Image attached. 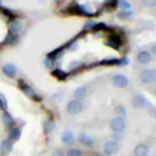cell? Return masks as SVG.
Masks as SVG:
<instances>
[{"label":"cell","mask_w":156,"mask_h":156,"mask_svg":"<svg viewBox=\"0 0 156 156\" xmlns=\"http://www.w3.org/2000/svg\"><path fill=\"white\" fill-rule=\"evenodd\" d=\"M18 87H20L21 91H22L26 96H28L29 99L35 100V101H40V100H41V98L34 91V89H33L30 85H28L23 79H18Z\"/></svg>","instance_id":"1"},{"label":"cell","mask_w":156,"mask_h":156,"mask_svg":"<svg viewBox=\"0 0 156 156\" xmlns=\"http://www.w3.org/2000/svg\"><path fill=\"white\" fill-rule=\"evenodd\" d=\"M139 79L143 84H151L156 82V69L154 68H144L139 73Z\"/></svg>","instance_id":"2"},{"label":"cell","mask_w":156,"mask_h":156,"mask_svg":"<svg viewBox=\"0 0 156 156\" xmlns=\"http://www.w3.org/2000/svg\"><path fill=\"white\" fill-rule=\"evenodd\" d=\"M108 127L113 133H123L126 129V121L121 117H113L108 122Z\"/></svg>","instance_id":"3"},{"label":"cell","mask_w":156,"mask_h":156,"mask_svg":"<svg viewBox=\"0 0 156 156\" xmlns=\"http://www.w3.org/2000/svg\"><path fill=\"white\" fill-rule=\"evenodd\" d=\"M83 104H82V101H79V100H76V99H72V100H69L68 102H67V105H66V111H67V113H69V115H78V113H80L82 111H83Z\"/></svg>","instance_id":"4"},{"label":"cell","mask_w":156,"mask_h":156,"mask_svg":"<svg viewBox=\"0 0 156 156\" xmlns=\"http://www.w3.org/2000/svg\"><path fill=\"white\" fill-rule=\"evenodd\" d=\"M118 150H119V143H118L117 140H113V139L106 141V143L104 144V146H102V151H104V154L107 155V156L115 155L116 152H118Z\"/></svg>","instance_id":"5"},{"label":"cell","mask_w":156,"mask_h":156,"mask_svg":"<svg viewBox=\"0 0 156 156\" xmlns=\"http://www.w3.org/2000/svg\"><path fill=\"white\" fill-rule=\"evenodd\" d=\"M71 10H72V11H69V12H71V13H74V15L85 16V17H90V16H93V11H91L89 7L84 6V5H74Z\"/></svg>","instance_id":"6"},{"label":"cell","mask_w":156,"mask_h":156,"mask_svg":"<svg viewBox=\"0 0 156 156\" xmlns=\"http://www.w3.org/2000/svg\"><path fill=\"white\" fill-rule=\"evenodd\" d=\"M146 105H147V100H146V98L143 94H135L132 98V106L134 108H136V110L144 108Z\"/></svg>","instance_id":"7"},{"label":"cell","mask_w":156,"mask_h":156,"mask_svg":"<svg viewBox=\"0 0 156 156\" xmlns=\"http://www.w3.org/2000/svg\"><path fill=\"white\" fill-rule=\"evenodd\" d=\"M22 29H23V23H22V21L17 20V18L11 20V22L9 23V32L16 37L22 32Z\"/></svg>","instance_id":"8"},{"label":"cell","mask_w":156,"mask_h":156,"mask_svg":"<svg viewBox=\"0 0 156 156\" xmlns=\"http://www.w3.org/2000/svg\"><path fill=\"white\" fill-rule=\"evenodd\" d=\"M129 80L128 78L124 76V74H121V73H117L112 77V84L117 88H126L128 85Z\"/></svg>","instance_id":"9"},{"label":"cell","mask_w":156,"mask_h":156,"mask_svg":"<svg viewBox=\"0 0 156 156\" xmlns=\"http://www.w3.org/2000/svg\"><path fill=\"white\" fill-rule=\"evenodd\" d=\"M151 60H152V55L149 51H146V50H140L136 54V61L140 65H147Z\"/></svg>","instance_id":"10"},{"label":"cell","mask_w":156,"mask_h":156,"mask_svg":"<svg viewBox=\"0 0 156 156\" xmlns=\"http://www.w3.org/2000/svg\"><path fill=\"white\" fill-rule=\"evenodd\" d=\"M149 145L145 144V143H139L135 147H134V151H133V155L134 156H149Z\"/></svg>","instance_id":"11"},{"label":"cell","mask_w":156,"mask_h":156,"mask_svg":"<svg viewBox=\"0 0 156 156\" xmlns=\"http://www.w3.org/2000/svg\"><path fill=\"white\" fill-rule=\"evenodd\" d=\"M105 43H106V45H108V46H111V48L118 50V49L121 48V45H122V39H121L119 35L112 34V35L108 37V39H107Z\"/></svg>","instance_id":"12"},{"label":"cell","mask_w":156,"mask_h":156,"mask_svg":"<svg viewBox=\"0 0 156 156\" xmlns=\"http://www.w3.org/2000/svg\"><path fill=\"white\" fill-rule=\"evenodd\" d=\"M22 134V127L21 126H11L9 130V139L12 141H17L21 138Z\"/></svg>","instance_id":"13"},{"label":"cell","mask_w":156,"mask_h":156,"mask_svg":"<svg viewBox=\"0 0 156 156\" xmlns=\"http://www.w3.org/2000/svg\"><path fill=\"white\" fill-rule=\"evenodd\" d=\"M2 73L9 78H15L17 76V67L12 63H6L2 66Z\"/></svg>","instance_id":"14"},{"label":"cell","mask_w":156,"mask_h":156,"mask_svg":"<svg viewBox=\"0 0 156 156\" xmlns=\"http://www.w3.org/2000/svg\"><path fill=\"white\" fill-rule=\"evenodd\" d=\"M12 143H13V141L10 140L9 138L1 140V143H0V152H1L2 155H7V154H10L11 150H12V145H13Z\"/></svg>","instance_id":"15"},{"label":"cell","mask_w":156,"mask_h":156,"mask_svg":"<svg viewBox=\"0 0 156 156\" xmlns=\"http://www.w3.org/2000/svg\"><path fill=\"white\" fill-rule=\"evenodd\" d=\"M78 140L79 143L83 145V146H87V147H93L94 146V139L88 135V134H84V133H80L78 135Z\"/></svg>","instance_id":"16"},{"label":"cell","mask_w":156,"mask_h":156,"mask_svg":"<svg viewBox=\"0 0 156 156\" xmlns=\"http://www.w3.org/2000/svg\"><path fill=\"white\" fill-rule=\"evenodd\" d=\"M88 96V89L85 87H79L73 91V98L76 100H84Z\"/></svg>","instance_id":"17"},{"label":"cell","mask_w":156,"mask_h":156,"mask_svg":"<svg viewBox=\"0 0 156 156\" xmlns=\"http://www.w3.org/2000/svg\"><path fill=\"white\" fill-rule=\"evenodd\" d=\"M99 63L100 65H104V66H117V65H121V58H117V57H106V58H102Z\"/></svg>","instance_id":"18"},{"label":"cell","mask_w":156,"mask_h":156,"mask_svg":"<svg viewBox=\"0 0 156 156\" xmlns=\"http://www.w3.org/2000/svg\"><path fill=\"white\" fill-rule=\"evenodd\" d=\"M51 74H52L55 78H57L58 80H65V79L68 77V73H67V72H65V71L61 69V68H56V67L52 69Z\"/></svg>","instance_id":"19"},{"label":"cell","mask_w":156,"mask_h":156,"mask_svg":"<svg viewBox=\"0 0 156 156\" xmlns=\"http://www.w3.org/2000/svg\"><path fill=\"white\" fill-rule=\"evenodd\" d=\"M1 121L5 126H13V122H15V118L12 117L11 113H9L7 111H4L2 115H1Z\"/></svg>","instance_id":"20"},{"label":"cell","mask_w":156,"mask_h":156,"mask_svg":"<svg viewBox=\"0 0 156 156\" xmlns=\"http://www.w3.org/2000/svg\"><path fill=\"white\" fill-rule=\"evenodd\" d=\"M65 49H66V46H60V48H57V49H54L52 51H50V52L48 54V57L56 61V60L60 57V55L62 54V51H63Z\"/></svg>","instance_id":"21"},{"label":"cell","mask_w":156,"mask_h":156,"mask_svg":"<svg viewBox=\"0 0 156 156\" xmlns=\"http://www.w3.org/2000/svg\"><path fill=\"white\" fill-rule=\"evenodd\" d=\"M68 68H69V73H76L77 71H79V69L83 68V65H82L80 61H72L69 63Z\"/></svg>","instance_id":"22"},{"label":"cell","mask_w":156,"mask_h":156,"mask_svg":"<svg viewBox=\"0 0 156 156\" xmlns=\"http://www.w3.org/2000/svg\"><path fill=\"white\" fill-rule=\"evenodd\" d=\"M73 139H74L73 133L69 132V130L63 132V133L61 134V140H62V143H65V144H69L71 141H73Z\"/></svg>","instance_id":"23"},{"label":"cell","mask_w":156,"mask_h":156,"mask_svg":"<svg viewBox=\"0 0 156 156\" xmlns=\"http://www.w3.org/2000/svg\"><path fill=\"white\" fill-rule=\"evenodd\" d=\"M65 156H84V152L78 147H71L65 152Z\"/></svg>","instance_id":"24"},{"label":"cell","mask_w":156,"mask_h":156,"mask_svg":"<svg viewBox=\"0 0 156 156\" xmlns=\"http://www.w3.org/2000/svg\"><path fill=\"white\" fill-rule=\"evenodd\" d=\"M54 128H55V122H54L52 119H45V121H44V123H43V129H44L45 133L51 132Z\"/></svg>","instance_id":"25"},{"label":"cell","mask_w":156,"mask_h":156,"mask_svg":"<svg viewBox=\"0 0 156 156\" xmlns=\"http://www.w3.org/2000/svg\"><path fill=\"white\" fill-rule=\"evenodd\" d=\"M115 113L117 117H121V118H124L126 115H127V111H126V107L123 105H117L115 107Z\"/></svg>","instance_id":"26"},{"label":"cell","mask_w":156,"mask_h":156,"mask_svg":"<svg viewBox=\"0 0 156 156\" xmlns=\"http://www.w3.org/2000/svg\"><path fill=\"white\" fill-rule=\"evenodd\" d=\"M133 15H134V12L130 11V10H122V11H119V12L117 13L118 18H121V20H128V18L132 17Z\"/></svg>","instance_id":"27"},{"label":"cell","mask_w":156,"mask_h":156,"mask_svg":"<svg viewBox=\"0 0 156 156\" xmlns=\"http://www.w3.org/2000/svg\"><path fill=\"white\" fill-rule=\"evenodd\" d=\"M106 29H107V26L104 22H95V24L91 27L93 32H102V30H106Z\"/></svg>","instance_id":"28"},{"label":"cell","mask_w":156,"mask_h":156,"mask_svg":"<svg viewBox=\"0 0 156 156\" xmlns=\"http://www.w3.org/2000/svg\"><path fill=\"white\" fill-rule=\"evenodd\" d=\"M16 39H17V37L9 32L7 35H6V38H5V40H4V44L5 45H12V44L16 43Z\"/></svg>","instance_id":"29"},{"label":"cell","mask_w":156,"mask_h":156,"mask_svg":"<svg viewBox=\"0 0 156 156\" xmlns=\"http://www.w3.org/2000/svg\"><path fill=\"white\" fill-rule=\"evenodd\" d=\"M117 4H118V0H105L104 1V7L106 10H112L117 6Z\"/></svg>","instance_id":"30"},{"label":"cell","mask_w":156,"mask_h":156,"mask_svg":"<svg viewBox=\"0 0 156 156\" xmlns=\"http://www.w3.org/2000/svg\"><path fill=\"white\" fill-rule=\"evenodd\" d=\"M44 65L48 67V68H50V69H52V68H55V60H52V58H49V57H46L45 60H44Z\"/></svg>","instance_id":"31"},{"label":"cell","mask_w":156,"mask_h":156,"mask_svg":"<svg viewBox=\"0 0 156 156\" xmlns=\"http://www.w3.org/2000/svg\"><path fill=\"white\" fill-rule=\"evenodd\" d=\"M2 13H4L7 18H10V20H15V13H13V11H11L10 9H2Z\"/></svg>","instance_id":"32"},{"label":"cell","mask_w":156,"mask_h":156,"mask_svg":"<svg viewBox=\"0 0 156 156\" xmlns=\"http://www.w3.org/2000/svg\"><path fill=\"white\" fill-rule=\"evenodd\" d=\"M143 2V5L145 6V7H155L156 6V0H143L141 1Z\"/></svg>","instance_id":"33"},{"label":"cell","mask_w":156,"mask_h":156,"mask_svg":"<svg viewBox=\"0 0 156 156\" xmlns=\"http://www.w3.org/2000/svg\"><path fill=\"white\" fill-rule=\"evenodd\" d=\"M118 4L122 7V10H129L130 9V4L127 0H118Z\"/></svg>","instance_id":"34"},{"label":"cell","mask_w":156,"mask_h":156,"mask_svg":"<svg viewBox=\"0 0 156 156\" xmlns=\"http://www.w3.org/2000/svg\"><path fill=\"white\" fill-rule=\"evenodd\" d=\"M51 156H65V151L61 150V149H55L51 152Z\"/></svg>","instance_id":"35"},{"label":"cell","mask_w":156,"mask_h":156,"mask_svg":"<svg viewBox=\"0 0 156 156\" xmlns=\"http://www.w3.org/2000/svg\"><path fill=\"white\" fill-rule=\"evenodd\" d=\"M6 100L4 99V96L2 95H0V110H2V111H5L6 110Z\"/></svg>","instance_id":"36"},{"label":"cell","mask_w":156,"mask_h":156,"mask_svg":"<svg viewBox=\"0 0 156 156\" xmlns=\"http://www.w3.org/2000/svg\"><path fill=\"white\" fill-rule=\"evenodd\" d=\"M150 54H151V55H155V56H156V43L151 45V52H150Z\"/></svg>","instance_id":"37"},{"label":"cell","mask_w":156,"mask_h":156,"mask_svg":"<svg viewBox=\"0 0 156 156\" xmlns=\"http://www.w3.org/2000/svg\"><path fill=\"white\" fill-rule=\"evenodd\" d=\"M155 96H156V90H155Z\"/></svg>","instance_id":"38"}]
</instances>
